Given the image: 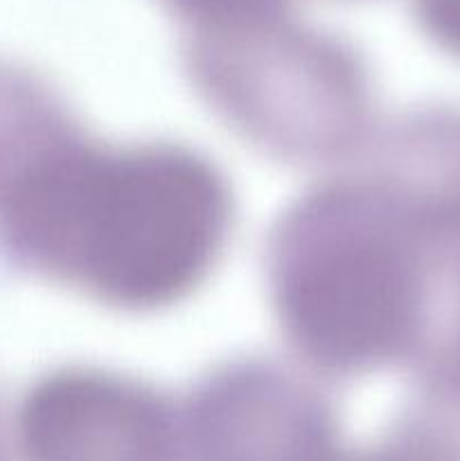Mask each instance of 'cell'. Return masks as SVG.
Instances as JSON below:
<instances>
[{"label":"cell","instance_id":"1","mask_svg":"<svg viewBox=\"0 0 460 461\" xmlns=\"http://www.w3.org/2000/svg\"><path fill=\"white\" fill-rule=\"evenodd\" d=\"M9 239L45 273L120 309L188 295L221 250L224 178L179 147L106 151L81 140L43 149L5 192Z\"/></svg>","mask_w":460,"mask_h":461},{"label":"cell","instance_id":"2","mask_svg":"<svg viewBox=\"0 0 460 461\" xmlns=\"http://www.w3.org/2000/svg\"><path fill=\"white\" fill-rule=\"evenodd\" d=\"M418 221L379 180H341L287 212L271 246L275 309L311 365L336 374L404 354L419 327Z\"/></svg>","mask_w":460,"mask_h":461},{"label":"cell","instance_id":"3","mask_svg":"<svg viewBox=\"0 0 460 461\" xmlns=\"http://www.w3.org/2000/svg\"><path fill=\"white\" fill-rule=\"evenodd\" d=\"M198 72L228 120L284 156L341 151L363 124L365 88L352 59L273 18L215 27Z\"/></svg>","mask_w":460,"mask_h":461},{"label":"cell","instance_id":"4","mask_svg":"<svg viewBox=\"0 0 460 461\" xmlns=\"http://www.w3.org/2000/svg\"><path fill=\"white\" fill-rule=\"evenodd\" d=\"M21 430L36 461H167L171 414L143 383L63 369L27 394Z\"/></svg>","mask_w":460,"mask_h":461},{"label":"cell","instance_id":"5","mask_svg":"<svg viewBox=\"0 0 460 461\" xmlns=\"http://www.w3.org/2000/svg\"><path fill=\"white\" fill-rule=\"evenodd\" d=\"M176 3L197 14L215 30V27H233L273 18V7L278 0H176Z\"/></svg>","mask_w":460,"mask_h":461},{"label":"cell","instance_id":"6","mask_svg":"<svg viewBox=\"0 0 460 461\" xmlns=\"http://www.w3.org/2000/svg\"><path fill=\"white\" fill-rule=\"evenodd\" d=\"M428 30L451 48L460 50V0H419Z\"/></svg>","mask_w":460,"mask_h":461}]
</instances>
